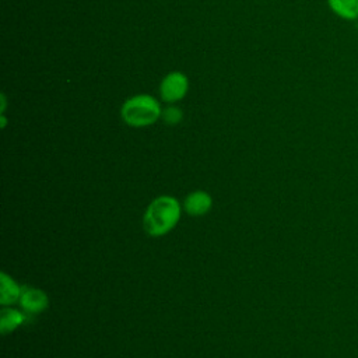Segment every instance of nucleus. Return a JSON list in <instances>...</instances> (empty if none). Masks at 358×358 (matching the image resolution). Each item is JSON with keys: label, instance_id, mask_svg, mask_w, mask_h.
<instances>
[{"label": "nucleus", "instance_id": "nucleus-4", "mask_svg": "<svg viewBox=\"0 0 358 358\" xmlns=\"http://www.w3.org/2000/svg\"><path fill=\"white\" fill-rule=\"evenodd\" d=\"M18 303L27 315H38L48 309L49 298L45 291L35 287L24 285Z\"/></svg>", "mask_w": 358, "mask_h": 358}, {"label": "nucleus", "instance_id": "nucleus-5", "mask_svg": "<svg viewBox=\"0 0 358 358\" xmlns=\"http://www.w3.org/2000/svg\"><path fill=\"white\" fill-rule=\"evenodd\" d=\"M186 214L192 217H201L213 207V199L206 190H194L189 193L182 204Z\"/></svg>", "mask_w": 358, "mask_h": 358}, {"label": "nucleus", "instance_id": "nucleus-6", "mask_svg": "<svg viewBox=\"0 0 358 358\" xmlns=\"http://www.w3.org/2000/svg\"><path fill=\"white\" fill-rule=\"evenodd\" d=\"M22 287L7 273L1 271L0 274V303L3 306L13 305L20 301Z\"/></svg>", "mask_w": 358, "mask_h": 358}, {"label": "nucleus", "instance_id": "nucleus-1", "mask_svg": "<svg viewBox=\"0 0 358 358\" xmlns=\"http://www.w3.org/2000/svg\"><path fill=\"white\" fill-rule=\"evenodd\" d=\"M182 210V204L173 196H158L145 208L143 215L144 231L151 236L166 235L179 222Z\"/></svg>", "mask_w": 358, "mask_h": 358}, {"label": "nucleus", "instance_id": "nucleus-7", "mask_svg": "<svg viewBox=\"0 0 358 358\" xmlns=\"http://www.w3.org/2000/svg\"><path fill=\"white\" fill-rule=\"evenodd\" d=\"M27 313L14 308H3L0 312V330L3 334H8L24 324Z\"/></svg>", "mask_w": 358, "mask_h": 358}, {"label": "nucleus", "instance_id": "nucleus-9", "mask_svg": "<svg viewBox=\"0 0 358 358\" xmlns=\"http://www.w3.org/2000/svg\"><path fill=\"white\" fill-rule=\"evenodd\" d=\"M161 117L168 124H176L182 120V110L175 106H171V108H166L165 110H162Z\"/></svg>", "mask_w": 358, "mask_h": 358}, {"label": "nucleus", "instance_id": "nucleus-2", "mask_svg": "<svg viewBox=\"0 0 358 358\" xmlns=\"http://www.w3.org/2000/svg\"><path fill=\"white\" fill-rule=\"evenodd\" d=\"M122 119L131 127H145L154 124L162 115V109L157 99L147 94L129 98L120 110Z\"/></svg>", "mask_w": 358, "mask_h": 358}, {"label": "nucleus", "instance_id": "nucleus-3", "mask_svg": "<svg viewBox=\"0 0 358 358\" xmlns=\"http://www.w3.org/2000/svg\"><path fill=\"white\" fill-rule=\"evenodd\" d=\"M189 90V80L180 71H172L165 76L159 85V94L162 101L173 103L180 101Z\"/></svg>", "mask_w": 358, "mask_h": 358}, {"label": "nucleus", "instance_id": "nucleus-8", "mask_svg": "<svg viewBox=\"0 0 358 358\" xmlns=\"http://www.w3.org/2000/svg\"><path fill=\"white\" fill-rule=\"evenodd\" d=\"M334 14L344 20L358 18V0H327Z\"/></svg>", "mask_w": 358, "mask_h": 358}]
</instances>
